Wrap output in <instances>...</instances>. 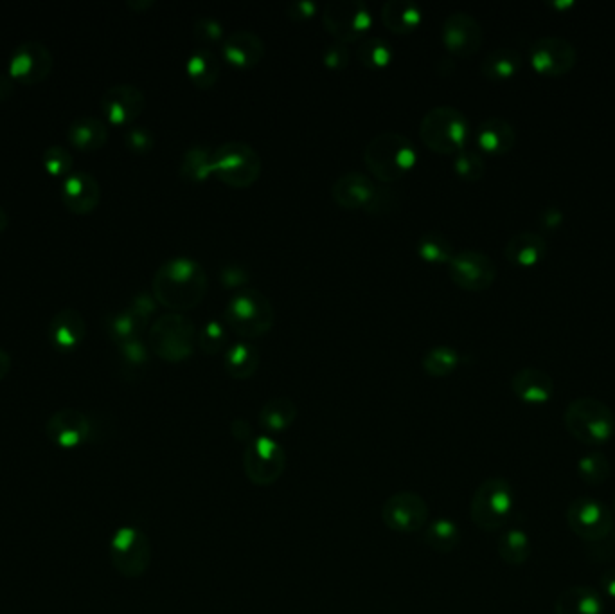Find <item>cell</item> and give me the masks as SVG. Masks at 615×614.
<instances>
[{
  "label": "cell",
  "instance_id": "d6986e66",
  "mask_svg": "<svg viewBox=\"0 0 615 614\" xmlns=\"http://www.w3.org/2000/svg\"><path fill=\"white\" fill-rule=\"evenodd\" d=\"M146 109L144 92L132 83H117L108 87L101 96V110L110 125L128 127L137 121Z\"/></svg>",
  "mask_w": 615,
  "mask_h": 614
},
{
  "label": "cell",
  "instance_id": "4fadbf2b",
  "mask_svg": "<svg viewBox=\"0 0 615 614\" xmlns=\"http://www.w3.org/2000/svg\"><path fill=\"white\" fill-rule=\"evenodd\" d=\"M382 523L396 533H419L430 519V508L425 497L403 490L385 499L380 510Z\"/></svg>",
  "mask_w": 615,
  "mask_h": 614
},
{
  "label": "cell",
  "instance_id": "9f6ffc18",
  "mask_svg": "<svg viewBox=\"0 0 615 614\" xmlns=\"http://www.w3.org/2000/svg\"><path fill=\"white\" fill-rule=\"evenodd\" d=\"M599 587H601V595L607 596L615 600V566L614 568H608L601 573L599 577Z\"/></svg>",
  "mask_w": 615,
  "mask_h": 614
},
{
  "label": "cell",
  "instance_id": "9c48e42d",
  "mask_svg": "<svg viewBox=\"0 0 615 614\" xmlns=\"http://www.w3.org/2000/svg\"><path fill=\"white\" fill-rule=\"evenodd\" d=\"M108 555L121 577L141 578L152 566V542L141 528L121 526L110 539Z\"/></svg>",
  "mask_w": 615,
  "mask_h": 614
},
{
  "label": "cell",
  "instance_id": "52a82bcc",
  "mask_svg": "<svg viewBox=\"0 0 615 614\" xmlns=\"http://www.w3.org/2000/svg\"><path fill=\"white\" fill-rule=\"evenodd\" d=\"M197 326L184 314L157 317L148 332V348L166 362H184L195 353Z\"/></svg>",
  "mask_w": 615,
  "mask_h": 614
},
{
  "label": "cell",
  "instance_id": "cb8c5ba5",
  "mask_svg": "<svg viewBox=\"0 0 615 614\" xmlns=\"http://www.w3.org/2000/svg\"><path fill=\"white\" fill-rule=\"evenodd\" d=\"M513 395L529 406H544L554 395V380L547 371L522 368L511 379Z\"/></svg>",
  "mask_w": 615,
  "mask_h": 614
},
{
  "label": "cell",
  "instance_id": "f907efd6",
  "mask_svg": "<svg viewBox=\"0 0 615 614\" xmlns=\"http://www.w3.org/2000/svg\"><path fill=\"white\" fill-rule=\"evenodd\" d=\"M396 204H398V197L393 190H389L387 186H382V188L376 186L375 195L364 211L369 215H387L394 211Z\"/></svg>",
  "mask_w": 615,
  "mask_h": 614
},
{
  "label": "cell",
  "instance_id": "6da1fadb",
  "mask_svg": "<svg viewBox=\"0 0 615 614\" xmlns=\"http://www.w3.org/2000/svg\"><path fill=\"white\" fill-rule=\"evenodd\" d=\"M207 285V274L197 260L189 256H175L162 263L153 274L152 294L162 307L182 314L197 308L204 301Z\"/></svg>",
  "mask_w": 615,
  "mask_h": 614
},
{
  "label": "cell",
  "instance_id": "db71d44e",
  "mask_svg": "<svg viewBox=\"0 0 615 614\" xmlns=\"http://www.w3.org/2000/svg\"><path fill=\"white\" fill-rule=\"evenodd\" d=\"M286 13L290 19L297 20V22L312 20L319 13V4L313 0H295L286 6Z\"/></svg>",
  "mask_w": 615,
  "mask_h": 614
},
{
  "label": "cell",
  "instance_id": "7bdbcfd3",
  "mask_svg": "<svg viewBox=\"0 0 615 614\" xmlns=\"http://www.w3.org/2000/svg\"><path fill=\"white\" fill-rule=\"evenodd\" d=\"M454 172L459 179L466 182L481 181L486 173V161L479 152L473 150H461L459 154L454 155Z\"/></svg>",
  "mask_w": 615,
  "mask_h": 614
},
{
  "label": "cell",
  "instance_id": "836d02e7",
  "mask_svg": "<svg viewBox=\"0 0 615 614\" xmlns=\"http://www.w3.org/2000/svg\"><path fill=\"white\" fill-rule=\"evenodd\" d=\"M520 69H522V55L511 47L493 49L481 64L482 76L491 82H506L509 78L517 76Z\"/></svg>",
  "mask_w": 615,
  "mask_h": 614
},
{
  "label": "cell",
  "instance_id": "681fc988",
  "mask_svg": "<svg viewBox=\"0 0 615 614\" xmlns=\"http://www.w3.org/2000/svg\"><path fill=\"white\" fill-rule=\"evenodd\" d=\"M587 559L592 560L594 564H607L615 560V528L607 537L590 542L587 546Z\"/></svg>",
  "mask_w": 615,
  "mask_h": 614
},
{
  "label": "cell",
  "instance_id": "4dcf8cb0",
  "mask_svg": "<svg viewBox=\"0 0 615 614\" xmlns=\"http://www.w3.org/2000/svg\"><path fill=\"white\" fill-rule=\"evenodd\" d=\"M186 73L197 89L207 91V89H213L216 82L220 80L222 62L209 47H198L189 55Z\"/></svg>",
  "mask_w": 615,
  "mask_h": 614
},
{
  "label": "cell",
  "instance_id": "74e56055",
  "mask_svg": "<svg viewBox=\"0 0 615 614\" xmlns=\"http://www.w3.org/2000/svg\"><path fill=\"white\" fill-rule=\"evenodd\" d=\"M416 253L423 262L446 263V265L455 256L452 240L439 231H428L425 235L419 236Z\"/></svg>",
  "mask_w": 615,
  "mask_h": 614
},
{
  "label": "cell",
  "instance_id": "ffe728a7",
  "mask_svg": "<svg viewBox=\"0 0 615 614\" xmlns=\"http://www.w3.org/2000/svg\"><path fill=\"white\" fill-rule=\"evenodd\" d=\"M63 206L72 215H90L101 202V186L98 179L89 172H72L62 182L60 190Z\"/></svg>",
  "mask_w": 615,
  "mask_h": 614
},
{
  "label": "cell",
  "instance_id": "11a10c76",
  "mask_svg": "<svg viewBox=\"0 0 615 614\" xmlns=\"http://www.w3.org/2000/svg\"><path fill=\"white\" fill-rule=\"evenodd\" d=\"M231 433L236 440H240V442L247 443L252 442L256 436L252 434V427H250L249 422L247 420H243V418H238V420H234L231 424Z\"/></svg>",
  "mask_w": 615,
  "mask_h": 614
},
{
  "label": "cell",
  "instance_id": "277c9868",
  "mask_svg": "<svg viewBox=\"0 0 615 614\" xmlns=\"http://www.w3.org/2000/svg\"><path fill=\"white\" fill-rule=\"evenodd\" d=\"M563 422L574 440L599 447L614 438V411L599 398L581 397L572 400L565 409Z\"/></svg>",
  "mask_w": 615,
  "mask_h": 614
},
{
  "label": "cell",
  "instance_id": "816d5d0a",
  "mask_svg": "<svg viewBox=\"0 0 615 614\" xmlns=\"http://www.w3.org/2000/svg\"><path fill=\"white\" fill-rule=\"evenodd\" d=\"M220 283L227 289H245L250 283L249 272L236 263L225 265L220 271Z\"/></svg>",
  "mask_w": 615,
  "mask_h": 614
},
{
  "label": "cell",
  "instance_id": "8992f818",
  "mask_svg": "<svg viewBox=\"0 0 615 614\" xmlns=\"http://www.w3.org/2000/svg\"><path fill=\"white\" fill-rule=\"evenodd\" d=\"M419 137L436 154H459L470 139V121L464 112L450 105L434 107L421 119Z\"/></svg>",
  "mask_w": 615,
  "mask_h": 614
},
{
  "label": "cell",
  "instance_id": "2e32d148",
  "mask_svg": "<svg viewBox=\"0 0 615 614\" xmlns=\"http://www.w3.org/2000/svg\"><path fill=\"white\" fill-rule=\"evenodd\" d=\"M448 274L459 289L482 292L491 289V285L497 280V265L488 254L468 249L455 253L448 263Z\"/></svg>",
  "mask_w": 615,
  "mask_h": 614
},
{
  "label": "cell",
  "instance_id": "60d3db41",
  "mask_svg": "<svg viewBox=\"0 0 615 614\" xmlns=\"http://www.w3.org/2000/svg\"><path fill=\"white\" fill-rule=\"evenodd\" d=\"M576 470H578L581 481H585L590 487H599V485H605L610 478L612 465L603 452L592 451L581 456Z\"/></svg>",
  "mask_w": 615,
  "mask_h": 614
},
{
  "label": "cell",
  "instance_id": "d6a6232c",
  "mask_svg": "<svg viewBox=\"0 0 615 614\" xmlns=\"http://www.w3.org/2000/svg\"><path fill=\"white\" fill-rule=\"evenodd\" d=\"M421 541L430 550L448 555L457 550V546L461 544V528L452 519L439 517L434 521H428L425 530L421 532Z\"/></svg>",
  "mask_w": 615,
  "mask_h": 614
},
{
  "label": "cell",
  "instance_id": "7a4b0ae2",
  "mask_svg": "<svg viewBox=\"0 0 615 614\" xmlns=\"http://www.w3.org/2000/svg\"><path fill=\"white\" fill-rule=\"evenodd\" d=\"M364 163L378 181L391 184L414 170L418 163V150L409 137L387 130L367 143Z\"/></svg>",
  "mask_w": 615,
  "mask_h": 614
},
{
  "label": "cell",
  "instance_id": "9a60e30c",
  "mask_svg": "<svg viewBox=\"0 0 615 614\" xmlns=\"http://www.w3.org/2000/svg\"><path fill=\"white\" fill-rule=\"evenodd\" d=\"M53 55L44 42L27 40L18 44L9 58L8 73L20 85H38L53 71Z\"/></svg>",
  "mask_w": 615,
  "mask_h": 614
},
{
  "label": "cell",
  "instance_id": "1f68e13d",
  "mask_svg": "<svg viewBox=\"0 0 615 614\" xmlns=\"http://www.w3.org/2000/svg\"><path fill=\"white\" fill-rule=\"evenodd\" d=\"M261 364L258 348L250 343H234L223 352V370L236 380H249L256 375Z\"/></svg>",
  "mask_w": 615,
  "mask_h": 614
},
{
  "label": "cell",
  "instance_id": "6f0895ef",
  "mask_svg": "<svg viewBox=\"0 0 615 614\" xmlns=\"http://www.w3.org/2000/svg\"><path fill=\"white\" fill-rule=\"evenodd\" d=\"M15 87H17V82L11 78L8 71L0 73V103L9 101L15 96Z\"/></svg>",
  "mask_w": 615,
  "mask_h": 614
},
{
  "label": "cell",
  "instance_id": "94428289",
  "mask_svg": "<svg viewBox=\"0 0 615 614\" xmlns=\"http://www.w3.org/2000/svg\"><path fill=\"white\" fill-rule=\"evenodd\" d=\"M153 4H155L153 0H144V2H139V0H135L134 2V0H130L126 6H128L130 10L144 11L148 10V8H152Z\"/></svg>",
  "mask_w": 615,
  "mask_h": 614
},
{
  "label": "cell",
  "instance_id": "d4e9b609",
  "mask_svg": "<svg viewBox=\"0 0 615 614\" xmlns=\"http://www.w3.org/2000/svg\"><path fill=\"white\" fill-rule=\"evenodd\" d=\"M475 141L484 154L500 157L509 154L515 148L517 132L509 121L495 116L482 121L475 132Z\"/></svg>",
  "mask_w": 615,
  "mask_h": 614
},
{
  "label": "cell",
  "instance_id": "5b68a950",
  "mask_svg": "<svg viewBox=\"0 0 615 614\" xmlns=\"http://www.w3.org/2000/svg\"><path fill=\"white\" fill-rule=\"evenodd\" d=\"M517 506L515 488L506 478H488L473 492L470 519L482 532H499L509 523Z\"/></svg>",
  "mask_w": 615,
  "mask_h": 614
},
{
  "label": "cell",
  "instance_id": "91938a15",
  "mask_svg": "<svg viewBox=\"0 0 615 614\" xmlns=\"http://www.w3.org/2000/svg\"><path fill=\"white\" fill-rule=\"evenodd\" d=\"M11 368H13L11 355H9L6 350H2V348H0V382L8 377Z\"/></svg>",
  "mask_w": 615,
  "mask_h": 614
},
{
  "label": "cell",
  "instance_id": "3957f363",
  "mask_svg": "<svg viewBox=\"0 0 615 614\" xmlns=\"http://www.w3.org/2000/svg\"><path fill=\"white\" fill-rule=\"evenodd\" d=\"M223 323L241 339H259L267 335L276 323L272 301L258 289L236 290L223 310Z\"/></svg>",
  "mask_w": 615,
  "mask_h": 614
},
{
  "label": "cell",
  "instance_id": "b9f144b4",
  "mask_svg": "<svg viewBox=\"0 0 615 614\" xmlns=\"http://www.w3.org/2000/svg\"><path fill=\"white\" fill-rule=\"evenodd\" d=\"M197 343L202 348V352L207 353V355H218V353L225 352L229 348L227 325L218 321V319H211L198 332Z\"/></svg>",
  "mask_w": 615,
  "mask_h": 614
},
{
  "label": "cell",
  "instance_id": "5bb4252c",
  "mask_svg": "<svg viewBox=\"0 0 615 614\" xmlns=\"http://www.w3.org/2000/svg\"><path fill=\"white\" fill-rule=\"evenodd\" d=\"M45 436L60 449H76L94 440L96 422L80 409L63 407L47 418Z\"/></svg>",
  "mask_w": 615,
  "mask_h": 614
},
{
  "label": "cell",
  "instance_id": "83f0119b",
  "mask_svg": "<svg viewBox=\"0 0 615 614\" xmlns=\"http://www.w3.org/2000/svg\"><path fill=\"white\" fill-rule=\"evenodd\" d=\"M603 611V595L590 586L567 587L554 602V614H603Z\"/></svg>",
  "mask_w": 615,
  "mask_h": 614
},
{
  "label": "cell",
  "instance_id": "be15d7a7",
  "mask_svg": "<svg viewBox=\"0 0 615 614\" xmlns=\"http://www.w3.org/2000/svg\"><path fill=\"white\" fill-rule=\"evenodd\" d=\"M612 514H614V519H615V499H614V505H612Z\"/></svg>",
  "mask_w": 615,
  "mask_h": 614
},
{
  "label": "cell",
  "instance_id": "680465c9",
  "mask_svg": "<svg viewBox=\"0 0 615 614\" xmlns=\"http://www.w3.org/2000/svg\"><path fill=\"white\" fill-rule=\"evenodd\" d=\"M563 215L560 209L549 208L545 209L544 215H542V222L540 226L545 229H556V227L562 224Z\"/></svg>",
  "mask_w": 615,
  "mask_h": 614
},
{
  "label": "cell",
  "instance_id": "484cf974",
  "mask_svg": "<svg viewBox=\"0 0 615 614\" xmlns=\"http://www.w3.org/2000/svg\"><path fill=\"white\" fill-rule=\"evenodd\" d=\"M547 254V242L542 235L533 231H522L509 238L504 247V258L515 267H535Z\"/></svg>",
  "mask_w": 615,
  "mask_h": 614
},
{
  "label": "cell",
  "instance_id": "7c38bea8",
  "mask_svg": "<svg viewBox=\"0 0 615 614\" xmlns=\"http://www.w3.org/2000/svg\"><path fill=\"white\" fill-rule=\"evenodd\" d=\"M565 519L571 532L587 544L607 537L615 528L612 508L596 497H576L567 506Z\"/></svg>",
  "mask_w": 615,
  "mask_h": 614
},
{
  "label": "cell",
  "instance_id": "f5cc1de1",
  "mask_svg": "<svg viewBox=\"0 0 615 614\" xmlns=\"http://www.w3.org/2000/svg\"><path fill=\"white\" fill-rule=\"evenodd\" d=\"M132 312H134L135 316L141 317L144 323H150V317L155 314V310H157V301L155 298L150 296L148 292H141V294H137L132 301H130V305L128 307Z\"/></svg>",
  "mask_w": 615,
  "mask_h": 614
},
{
  "label": "cell",
  "instance_id": "ac0fdd59",
  "mask_svg": "<svg viewBox=\"0 0 615 614\" xmlns=\"http://www.w3.org/2000/svg\"><path fill=\"white\" fill-rule=\"evenodd\" d=\"M441 38L450 55L470 58L481 49L484 33L481 22L473 15L466 11H454L443 20Z\"/></svg>",
  "mask_w": 615,
  "mask_h": 614
},
{
  "label": "cell",
  "instance_id": "d590c367",
  "mask_svg": "<svg viewBox=\"0 0 615 614\" xmlns=\"http://www.w3.org/2000/svg\"><path fill=\"white\" fill-rule=\"evenodd\" d=\"M497 553L508 566H522L531 557V539L522 528H509L497 541Z\"/></svg>",
  "mask_w": 615,
  "mask_h": 614
},
{
  "label": "cell",
  "instance_id": "8fae6325",
  "mask_svg": "<svg viewBox=\"0 0 615 614\" xmlns=\"http://www.w3.org/2000/svg\"><path fill=\"white\" fill-rule=\"evenodd\" d=\"M286 461L285 447L272 436L263 434L245 445L243 472L252 485L270 487L285 474Z\"/></svg>",
  "mask_w": 615,
  "mask_h": 614
},
{
  "label": "cell",
  "instance_id": "e575fe53",
  "mask_svg": "<svg viewBox=\"0 0 615 614\" xmlns=\"http://www.w3.org/2000/svg\"><path fill=\"white\" fill-rule=\"evenodd\" d=\"M180 179L188 184H202L213 177V150L205 145L189 146L179 166Z\"/></svg>",
  "mask_w": 615,
  "mask_h": 614
},
{
  "label": "cell",
  "instance_id": "8d00e7d4",
  "mask_svg": "<svg viewBox=\"0 0 615 614\" xmlns=\"http://www.w3.org/2000/svg\"><path fill=\"white\" fill-rule=\"evenodd\" d=\"M107 332L117 344L139 339L144 330L148 328V323H144L141 317L135 316L130 308H125L121 312H114L107 317Z\"/></svg>",
  "mask_w": 615,
  "mask_h": 614
},
{
  "label": "cell",
  "instance_id": "44dd1931",
  "mask_svg": "<svg viewBox=\"0 0 615 614\" xmlns=\"http://www.w3.org/2000/svg\"><path fill=\"white\" fill-rule=\"evenodd\" d=\"M265 53V42L249 29H236L223 40V60L240 71H249L261 64Z\"/></svg>",
  "mask_w": 615,
  "mask_h": 614
},
{
  "label": "cell",
  "instance_id": "6125c7cd",
  "mask_svg": "<svg viewBox=\"0 0 615 614\" xmlns=\"http://www.w3.org/2000/svg\"><path fill=\"white\" fill-rule=\"evenodd\" d=\"M9 226V217L8 213H6V209L0 206V233H4Z\"/></svg>",
  "mask_w": 615,
  "mask_h": 614
},
{
  "label": "cell",
  "instance_id": "603a6c76",
  "mask_svg": "<svg viewBox=\"0 0 615 614\" xmlns=\"http://www.w3.org/2000/svg\"><path fill=\"white\" fill-rule=\"evenodd\" d=\"M376 184L373 179L360 172L340 175L331 188V199L344 209H366L375 195Z\"/></svg>",
  "mask_w": 615,
  "mask_h": 614
},
{
  "label": "cell",
  "instance_id": "30bf717a",
  "mask_svg": "<svg viewBox=\"0 0 615 614\" xmlns=\"http://www.w3.org/2000/svg\"><path fill=\"white\" fill-rule=\"evenodd\" d=\"M322 24L331 37L348 46L364 40L375 19L364 0H333L322 10Z\"/></svg>",
  "mask_w": 615,
  "mask_h": 614
},
{
  "label": "cell",
  "instance_id": "ab89813d",
  "mask_svg": "<svg viewBox=\"0 0 615 614\" xmlns=\"http://www.w3.org/2000/svg\"><path fill=\"white\" fill-rule=\"evenodd\" d=\"M459 362H461V357H459L457 350L452 348V346L441 344V346L430 348L423 355L421 366H423V370L427 371L430 377L443 379V377H448V375H452L457 370Z\"/></svg>",
  "mask_w": 615,
  "mask_h": 614
},
{
  "label": "cell",
  "instance_id": "4316f807",
  "mask_svg": "<svg viewBox=\"0 0 615 614\" xmlns=\"http://www.w3.org/2000/svg\"><path fill=\"white\" fill-rule=\"evenodd\" d=\"M67 141L80 152H96L107 145L108 127L96 116H80L67 128Z\"/></svg>",
  "mask_w": 615,
  "mask_h": 614
},
{
  "label": "cell",
  "instance_id": "f1b7e54d",
  "mask_svg": "<svg viewBox=\"0 0 615 614\" xmlns=\"http://www.w3.org/2000/svg\"><path fill=\"white\" fill-rule=\"evenodd\" d=\"M382 22L394 35H409L421 26L423 10L412 0H387L382 8Z\"/></svg>",
  "mask_w": 615,
  "mask_h": 614
},
{
  "label": "cell",
  "instance_id": "ba28073f",
  "mask_svg": "<svg viewBox=\"0 0 615 614\" xmlns=\"http://www.w3.org/2000/svg\"><path fill=\"white\" fill-rule=\"evenodd\" d=\"M263 161L254 146L243 141H227L213 150V177L218 181L245 190L258 182Z\"/></svg>",
  "mask_w": 615,
  "mask_h": 614
},
{
  "label": "cell",
  "instance_id": "bcb514c9",
  "mask_svg": "<svg viewBox=\"0 0 615 614\" xmlns=\"http://www.w3.org/2000/svg\"><path fill=\"white\" fill-rule=\"evenodd\" d=\"M117 346H119V357L128 368H143L150 361V348L141 341V337Z\"/></svg>",
  "mask_w": 615,
  "mask_h": 614
},
{
  "label": "cell",
  "instance_id": "c3c4849f",
  "mask_svg": "<svg viewBox=\"0 0 615 614\" xmlns=\"http://www.w3.org/2000/svg\"><path fill=\"white\" fill-rule=\"evenodd\" d=\"M349 60H351L349 47L337 40L328 44L322 51V64L331 71H344L349 65Z\"/></svg>",
  "mask_w": 615,
  "mask_h": 614
},
{
  "label": "cell",
  "instance_id": "f6af8a7d",
  "mask_svg": "<svg viewBox=\"0 0 615 614\" xmlns=\"http://www.w3.org/2000/svg\"><path fill=\"white\" fill-rule=\"evenodd\" d=\"M193 35L202 44H220L225 40V28L214 17H198L193 22Z\"/></svg>",
  "mask_w": 615,
  "mask_h": 614
},
{
  "label": "cell",
  "instance_id": "e0dca14e",
  "mask_svg": "<svg viewBox=\"0 0 615 614\" xmlns=\"http://www.w3.org/2000/svg\"><path fill=\"white\" fill-rule=\"evenodd\" d=\"M578 53L569 40L562 37L538 38L529 49V62L535 73L547 78H560L576 67Z\"/></svg>",
  "mask_w": 615,
  "mask_h": 614
},
{
  "label": "cell",
  "instance_id": "7402d4cb",
  "mask_svg": "<svg viewBox=\"0 0 615 614\" xmlns=\"http://www.w3.org/2000/svg\"><path fill=\"white\" fill-rule=\"evenodd\" d=\"M49 341L60 352L76 350L87 337V321L76 308H62L49 321Z\"/></svg>",
  "mask_w": 615,
  "mask_h": 614
},
{
  "label": "cell",
  "instance_id": "7dc6e473",
  "mask_svg": "<svg viewBox=\"0 0 615 614\" xmlns=\"http://www.w3.org/2000/svg\"><path fill=\"white\" fill-rule=\"evenodd\" d=\"M125 145L130 152L137 155L148 154L152 152L155 145V137L152 132L146 127H130L126 128Z\"/></svg>",
  "mask_w": 615,
  "mask_h": 614
},
{
  "label": "cell",
  "instance_id": "f546056e",
  "mask_svg": "<svg viewBox=\"0 0 615 614\" xmlns=\"http://www.w3.org/2000/svg\"><path fill=\"white\" fill-rule=\"evenodd\" d=\"M297 420V404L292 398L274 397L267 400L259 411V427L268 434L285 433Z\"/></svg>",
  "mask_w": 615,
  "mask_h": 614
},
{
  "label": "cell",
  "instance_id": "f35d334b",
  "mask_svg": "<svg viewBox=\"0 0 615 614\" xmlns=\"http://www.w3.org/2000/svg\"><path fill=\"white\" fill-rule=\"evenodd\" d=\"M358 62L371 71H382L394 58V49L384 38H364L357 46Z\"/></svg>",
  "mask_w": 615,
  "mask_h": 614
},
{
  "label": "cell",
  "instance_id": "ee69618b",
  "mask_svg": "<svg viewBox=\"0 0 615 614\" xmlns=\"http://www.w3.org/2000/svg\"><path fill=\"white\" fill-rule=\"evenodd\" d=\"M72 155L65 146H47L42 154V168L51 177H67L72 173Z\"/></svg>",
  "mask_w": 615,
  "mask_h": 614
}]
</instances>
